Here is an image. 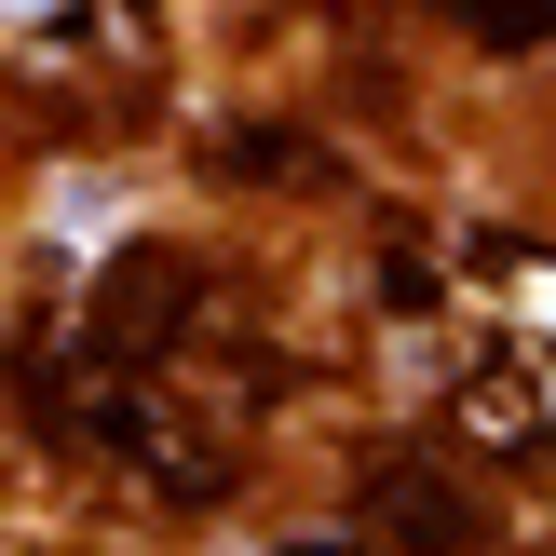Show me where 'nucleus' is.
Masks as SVG:
<instances>
[{"label": "nucleus", "instance_id": "f257e3e1", "mask_svg": "<svg viewBox=\"0 0 556 556\" xmlns=\"http://www.w3.org/2000/svg\"><path fill=\"white\" fill-rule=\"evenodd\" d=\"M367 516H380V543H394V556H462V543H476L462 489H448V476H407V462L367 489Z\"/></svg>", "mask_w": 556, "mask_h": 556}, {"label": "nucleus", "instance_id": "f03ea898", "mask_svg": "<svg viewBox=\"0 0 556 556\" xmlns=\"http://www.w3.org/2000/svg\"><path fill=\"white\" fill-rule=\"evenodd\" d=\"M299 556H340V543H299Z\"/></svg>", "mask_w": 556, "mask_h": 556}]
</instances>
